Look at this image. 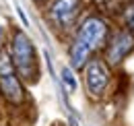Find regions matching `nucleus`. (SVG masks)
<instances>
[{"instance_id": "nucleus-1", "label": "nucleus", "mask_w": 134, "mask_h": 126, "mask_svg": "<svg viewBox=\"0 0 134 126\" xmlns=\"http://www.w3.org/2000/svg\"><path fill=\"white\" fill-rule=\"evenodd\" d=\"M105 37H107L105 23L97 17H89L81 25V29H79L72 46H70V64H72V68H83L87 64V60H89V56L103 46Z\"/></svg>"}, {"instance_id": "nucleus-5", "label": "nucleus", "mask_w": 134, "mask_h": 126, "mask_svg": "<svg viewBox=\"0 0 134 126\" xmlns=\"http://www.w3.org/2000/svg\"><path fill=\"white\" fill-rule=\"evenodd\" d=\"M79 13V0H54L50 6V19L52 23L60 29H68Z\"/></svg>"}, {"instance_id": "nucleus-4", "label": "nucleus", "mask_w": 134, "mask_h": 126, "mask_svg": "<svg viewBox=\"0 0 134 126\" xmlns=\"http://www.w3.org/2000/svg\"><path fill=\"white\" fill-rule=\"evenodd\" d=\"M109 81V72L101 60H89L85 64V85L91 97H101Z\"/></svg>"}, {"instance_id": "nucleus-6", "label": "nucleus", "mask_w": 134, "mask_h": 126, "mask_svg": "<svg viewBox=\"0 0 134 126\" xmlns=\"http://www.w3.org/2000/svg\"><path fill=\"white\" fill-rule=\"evenodd\" d=\"M134 50V37L132 33H118L116 37L111 39V44H109V50H107V60L111 64H118L122 58H126L130 52Z\"/></svg>"}, {"instance_id": "nucleus-9", "label": "nucleus", "mask_w": 134, "mask_h": 126, "mask_svg": "<svg viewBox=\"0 0 134 126\" xmlns=\"http://www.w3.org/2000/svg\"><path fill=\"white\" fill-rule=\"evenodd\" d=\"M17 15H19V19L23 21V25H25V27H29V19H27V15L23 13V8H21L19 4H17Z\"/></svg>"}, {"instance_id": "nucleus-2", "label": "nucleus", "mask_w": 134, "mask_h": 126, "mask_svg": "<svg viewBox=\"0 0 134 126\" xmlns=\"http://www.w3.org/2000/svg\"><path fill=\"white\" fill-rule=\"evenodd\" d=\"M13 64L17 68V72L25 81H35L37 77V60H35V50L33 41L27 37L25 31H15L13 33V52H10Z\"/></svg>"}, {"instance_id": "nucleus-3", "label": "nucleus", "mask_w": 134, "mask_h": 126, "mask_svg": "<svg viewBox=\"0 0 134 126\" xmlns=\"http://www.w3.org/2000/svg\"><path fill=\"white\" fill-rule=\"evenodd\" d=\"M0 93L10 103H21L25 97L23 85L19 81V72L13 64L10 52H6V50H0Z\"/></svg>"}, {"instance_id": "nucleus-7", "label": "nucleus", "mask_w": 134, "mask_h": 126, "mask_svg": "<svg viewBox=\"0 0 134 126\" xmlns=\"http://www.w3.org/2000/svg\"><path fill=\"white\" fill-rule=\"evenodd\" d=\"M60 75H62V83H64V87H66L70 93H74L76 87H79V81H76V77H74V70H72L70 66H62Z\"/></svg>"}, {"instance_id": "nucleus-8", "label": "nucleus", "mask_w": 134, "mask_h": 126, "mask_svg": "<svg viewBox=\"0 0 134 126\" xmlns=\"http://www.w3.org/2000/svg\"><path fill=\"white\" fill-rule=\"evenodd\" d=\"M124 21H126V25L134 29V4H130L126 10H124Z\"/></svg>"}]
</instances>
